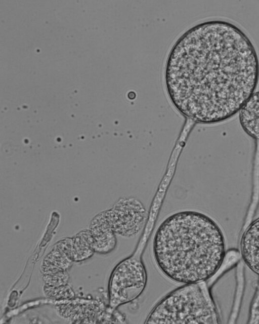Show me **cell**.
<instances>
[{
  "mask_svg": "<svg viewBox=\"0 0 259 324\" xmlns=\"http://www.w3.org/2000/svg\"><path fill=\"white\" fill-rule=\"evenodd\" d=\"M164 80L177 110L198 123L227 120L259 82V59L245 32L227 20L200 22L185 31L167 56Z\"/></svg>",
  "mask_w": 259,
  "mask_h": 324,
  "instance_id": "6da1fadb",
  "label": "cell"
},
{
  "mask_svg": "<svg viewBox=\"0 0 259 324\" xmlns=\"http://www.w3.org/2000/svg\"><path fill=\"white\" fill-rule=\"evenodd\" d=\"M226 241L218 223L208 215L183 210L167 216L152 242L154 261L168 279L183 285L212 278L223 264Z\"/></svg>",
  "mask_w": 259,
  "mask_h": 324,
  "instance_id": "7a4b0ae2",
  "label": "cell"
},
{
  "mask_svg": "<svg viewBox=\"0 0 259 324\" xmlns=\"http://www.w3.org/2000/svg\"><path fill=\"white\" fill-rule=\"evenodd\" d=\"M208 280L183 285L162 298L148 315L146 323H220Z\"/></svg>",
  "mask_w": 259,
  "mask_h": 324,
  "instance_id": "3957f363",
  "label": "cell"
},
{
  "mask_svg": "<svg viewBox=\"0 0 259 324\" xmlns=\"http://www.w3.org/2000/svg\"><path fill=\"white\" fill-rule=\"evenodd\" d=\"M147 273L140 256L133 255L113 269L109 284V305L114 312L119 306L132 302L144 291Z\"/></svg>",
  "mask_w": 259,
  "mask_h": 324,
  "instance_id": "277c9868",
  "label": "cell"
},
{
  "mask_svg": "<svg viewBox=\"0 0 259 324\" xmlns=\"http://www.w3.org/2000/svg\"><path fill=\"white\" fill-rule=\"evenodd\" d=\"M105 213L115 233L126 238L137 235L143 228L147 217L143 203L132 196L120 198Z\"/></svg>",
  "mask_w": 259,
  "mask_h": 324,
  "instance_id": "5b68a950",
  "label": "cell"
},
{
  "mask_svg": "<svg viewBox=\"0 0 259 324\" xmlns=\"http://www.w3.org/2000/svg\"><path fill=\"white\" fill-rule=\"evenodd\" d=\"M239 253L245 265L259 276V217L244 228L240 240Z\"/></svg>",
  "mask_w": 259,
  "mask_h": 324,
  "instance_id": "8992f818",
  "label": "cell"
},
{
  "mask_svg": "<svg viewBox=\"0 0 259 324\" xmlns=\"http://www.w3.org/2000/svg\"><path fill=\"white\" fill-rule=\"evenodd\" d=\"M73 262L72 238H66L56 244L44 258L40 269L42 274L67 271Z\"/></svg>",
  "mask_w": 259,
  "mask_h": 324,
  "instance_id": "52a82bcc",
  "label": "cell"
},
{
  "mask_svg": "<svg viewBox=\"0 0 259 324\" xmlns=\"http://www.w3.org/2000/svg\"><path fill=\"white\" fill-rule=\"evenodd\" d=\"M95 252L106 254L112 252L117 245L116 233L110 226L103 212L92 220L90 230Z\"/></svg>",
  "mask_w": 259,
  "mask_h": 324,
  "instance_id": "ba28073f",
  "label": "cell"
},
{
  "mask_svg": "<svg viewBox=\"0 0 259 324\" xmlns=\"http://www.w3.org/2000/svg\"><path fill=\"white\" fill-rule=\"evenodd\" d=\"M238 113L239 124L243 131L259 140V91L251 96Z\"/></svg>",
  "mask_w": 259,
  "mask_h": 324,
  "instance_id": "9c48e42d",
  "label": "cell"
},
{
  "mask_svg": "<svg viewBox=\"0 0 259 324\" xmlns=\"http://www.w3.org/2000/svg\"><path fill=\"white\" fill-rule=\"evenodd\" d=\"M95 252L93 240L90 230L80 232L72 238V255L74 262H81L91 258Z\"/></svg>",
  "mask_w": 259,
  "mask_h": 324,
  "instance_id": "30bf717a",
  "label": "cell"
},
{
  "mask_svg": "<svg viewBox=\"0 0 259 324\" xmlns=\"http://www.w3.org/2000/svg\"><path fill=\"white\" fill-rule=\"evenodd\" d=\"M43 291L46 297L55 300H72L75 297L73 289L68 284L58 287L45 285Z\"/></svg>",
  "mask_w": 259,
  "mask_h": 324,
  "instance_id": "8fae6325",
  "label": "cell"
},
{
  "mask_svg": "<svg viewBox=\"0 0 259 324\" xmlns=\"http://www.w3.org/2000/svg\"><path fill=\"white\" fill-rule=\"evenodd\" d=\"M69 276L67 271H59L54 273L42 274L45 285L58 287L68 284Z\"/></svg>",
  "mask_w": 259,
  "mask_h": 324,
  "instance_id": "7c38bea8",
  "label": "cell"
},
{
  "mask_svg": "<svg viewBox=\"0 0 259 324\" xmlns=\"http://www.w3.org/2000/svg\"><path fill=\"white\" fill-rule=\"evenodd\" d=\"M249 323L259 322V282L251 305Z\"/></svg>",
  "mask_w": 259,
  "mask_h": 324,
  "instance_id": "4fadbf2b",
  "label": "cell"
}]
</instances>
